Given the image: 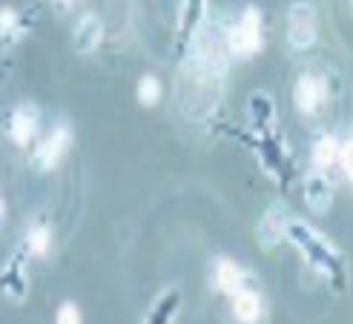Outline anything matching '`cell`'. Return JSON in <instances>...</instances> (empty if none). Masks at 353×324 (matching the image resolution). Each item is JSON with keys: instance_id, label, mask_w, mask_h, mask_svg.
<instances>
[{"instance_id": "1", "label": "cell", "mask_w": 353, "mask_h": 324, "mask_svg": "<svg viewBox=\"0 0 353 324\" xmlns=\"http://www.w3.org/2000/svg\"><path fill=\"white\" fill-rule=\"evenodd\" d=\"M316 34H319V17H316L313 3L296 0L288 9V43L302 52L316 43Z\"/></svg>"}, {"instance_id": "2", "label": "cell", "mask_w": 353, "mask_h": 324, "mask_svg": "<svg viewBox=\"0 0 353 324\" xmlns=\"http://www.w3.org/2000/svg\"><path fill=\"white\" fill-rule=\"evenodd\" d=\"M227 46L236 58H253L261 49V12L259 9H244V14L236 21V26L227 34Z\"/></svg>"}, {"instance_id": "3", "label": "cell", "mask_w": 353, "mask_h": 324, "mask_svg": "<svg viewBox=\"0 0 353 324\" xmlns=\"http://www.w3.org/2000/svg\"><path fill=\"white\" fill-rule=\"evenodd\" d=\"M69 147H72V130H69L66 123H61V127H55L38 143V150H34V167L43 172L55 170L63 161V155L69 152Z\"/></svg>"}, {"instance_id": "4", "label": "cell", "mask_w": 353, "mask_h": 324, "mask_svg": "<svg viewBox=\"0 0 353 324\" xmlns=\"http://www.w3.org/2000/svg\"><path fill=\"white\" fill-rule=\"evenodd\" d=\"M293 101L296 110L302 115H316L327 101V83L319 75H302L293 89Z\"/></svg>"}, {"instance_id": "5", "label": "cell", "mask_w": 353, "mask_h": 324, "mask_svg": "<svg viewBox=\"0 0 353 324\" xmlns=\"http://www.w3.org/2000/svg\"><path fill=\"white\" fill-rule=\"evenodd\" d=\"M6 135L17 147H29L32 138L38 135V110L32 103H21L6 121Z\"/></svg>"}, {"instance_id": "6", "label": "cell", "mask_w": 353, "mask_h": 324, "mask_svg": "<svg viewBox=\"0 0 353 324\" xmlns=\"http://www.w3.org/2000/svg\"><path fill=\"white\" fill-rule=\"evenodd\" d=\"M103 41V23L95 12H86L78 17V23L72 29V43L81 55H92V52L101 46Z\"/></svg>"}, {"instance_id": "7", "label": "cell", "mask_w": 353, "mask_h": 324, "mask_svg": "<svg viewBox=\"0 0 353 324\" xmlns=\"http://www.w3.org/2000/svg\"><path fill=\"white\" fill-rule=\"evenodd\" d=\"M305 201L313 212H327L330 204H333V184H330V178L319 170V172H310L305 178Z\"/></svg>"}, {"instance_id": "8", "label": "cell", "mask_w": 353, "mask_h": 324, "mask_svg": "<svg viewBox=\"0 0 353 324\" xmlns=\"http://www.w3.org/2000/svg\"><path fill=\"white\" fill-rule=\"evenodd\" d=\"M216 287L227 296L239 293L244 287V270L230 259H219V264H216Z\"/></svg>"}, {"instance_id": "9", "label": "cell", "mask_w": 353, "mask_h": 324, "mask_svg": "<svg viewBox=\"0 0 353 324\" xmlns=\"http://www.w3.org/2000/svg\"><path fill=\"white\" fill-rule=\"evenodd\" d=\"M233 316L241 324H256L259 316H261V296L241 287L239 293H233Z\"/></svg>"}, {"instance_id": "10", "label": "cell", "mask_w": 353, "mask_h": 324, "mask_svg": "<svg viewBox=\"0 0 353 324\" xmlns=\"http://www.w3.org/2000/svg\"><path fill=\"white\" fill-rule=\"evenodd\" d=\"M285 236H288V221H285V215H281V210H270V212L261 219V224H259V241H261L264 247H273V244H279Z\"/></svg>"}, {"instance_id": "11", "label": "cell", "mask_w": 353, "mask_h": 324, "mask_svg": "<svg viewBox=\"0 0 353 324\" xmlns=\"http://www.w3.org/2000/svg\"><path fill=\"white\" fill-rule=\"evenodd\" d=\"M26 250L32 259H46L52 250V230L46 224H32L26 232Z\"/></svg>"}, {"instance_id": "12", "label": "cell", "mask_w": 353, "mask_h": 324, "mask_svg": "<svg viewBox=\"0 0 353 324\" xmlns=\"http://www.w3.org/2000/svg\"><path fill=\"white\" fill-rule=\"evenodd\" d=\"M336 158H339V143H336V138L325 135V138L316 141V147H313V161H316V167L325 170V167H330V164H336Z\"/></svg>"}, {"instance_id": "13", "label": "cell", "mask_w": 353, "mask_h": 324, "mask_svg": "<svg viewBox=\"0 0 353 324\" xmlns=\"http://www.w3.org/2000/svg\"><path fill=\"white\" fill-rule=\"evenodd\" d=\"M158 98H161V81H158L155 75H144L138 81V103L155 106Z\"/></svg>"}, {"instance_id": "14", "label": "cell", "mask_w": 353, "mask_h": 324, "mask_svg": "<svg viewBox=\"0 0 353 324\" xmlns=\"http://www.w3.org/2000/svg\"><path fill=\"white\" fill-rule=\"evenodd\" d=\"M55 324H83L81 307H78V304H72V301H63L58 307V313H55Z\"/></svg>"}, {"instance_id": "15", "label": "cell", "mask_w": 353, "mask_h": 324, "mask_svg": "<svg viewBox=\"0 0 353 324\" xmlns=\"http://www.w3.org/2000/svg\"><path fill=\"white\" fill-rule=\"evenodd\" d=\"M339 164H342V170H345V175L347 178H353V138L350 141H345L342 147H339Z\"/></svg>"}, {"instance_id": "16", "label": "cell", "mask_w": 353, "mask_h": 324, "mask_svg": "<svg viewBox=\"0 0 353 324\" xmlns=\"http://www.w3.org/2000/svg\"><path fill=\"white\" fill-rule=\"evenodd\" d=\"M6 219V201H3V192H0V224Z\"/></svg>"}, {"instance_id": "17", "label": "cell", "mask_w": 353, "mask_h": 324, "mask_svg": "<svg viewBox=\"0 0 353 324\" xmlns=\"http://www.w3.org/2000/svg\"><path fill=\"white\" fill-rule=\"evenodd\" d=\"M58 3H69V0H58Z\"/></svg>"}, {"instance_id": "18", "label": "cell", "mask_w": 353, "mask_h": 324, "mask_svg": "<svg viewBox=\"0 0 353 324\" xmlns=\"http://www.w3.org/2000/svg\"><path fill=\"white\" fill-rule=\"evenodd\" d=\"M350 3H353V0H350Z\"/></svg>"}]
</instances>
